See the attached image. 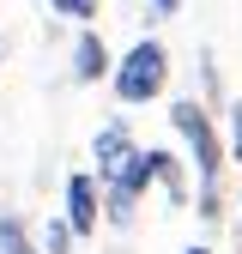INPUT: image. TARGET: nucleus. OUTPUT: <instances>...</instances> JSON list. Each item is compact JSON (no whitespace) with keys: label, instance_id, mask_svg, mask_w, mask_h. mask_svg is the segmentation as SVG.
Returning a JSON list of instances; mask_svg holds the SVG:
<instances>
[{"label":"nucleus","instance_id":"20e7f679","mask_svg":"<svg viewBox=\"0 0 242 254\" xmlns=\"http://www.w3.org/2000/svg\"><path fill=\"white\" fill-rule=\"evenodd\" d=\"M91 157H97V182H109V176L133 157V133H127V121L97 127V139H91Z\"/></svg>","mask_w":242,"mask_h":254},{"label":"nucleus","instance_id":"39448f33","mask_svg":"<svg viewBox=\"0 0 242 254\" xmlns=\"http://www.w3.org/2000/svg\"><path fill=\"white\" fill-rule=\"evenodd\" d=\"M67 230L97 236V176H85V170L67 182Z\"/></svg>","mask_w":242,"mask_h":254},{"label":"nucleus","instance_id":"6e6552de","mask_svg":"<svg viewBox=\"0 0 242 254\" xmlns=\"http://www.w3.org/2000/svg\"><path fill=\"white\" fill-rule=\"evenodd\" d=\"M0 254H43L37 242H30L24 218H12V212H0Z\"/></svg>","mask_w":242,"mask_h":254},{"label":"nucleus","instance_id":"f257e3e1","mask_svg":"<svg viewBox=\"0 0 242 254\" xmlns=\"http://www.w3.org/2000/svg\"><path fill=\"white\" fill-rule=\"evenodd\" d=\"M170 121H176L182 145L194 151V176H200V218H224V212H218V182H224V139H218V127H212V115H206L194 97H176V103H170Z\"/></svg>","mask_w":242,"mask_h":254},{"label":"nucleus","instance_id":"f03ea898","mask_svg":"<svg viewBox=\"0 0 242 254\" xmlns=\"http://www.w3.org/2000/svg\"><path fill=\"white\" fill-rule=\"evenodd\" d=\"M109 79H115V97H121V103H151V97L170 85V49H164L158 37H139L127 55H121V67H115Z\"/></svg>","mask_w":242,"mask_h":254},{"label":"nucleus","instance_id":"9b49d317","mask_svg":"<svg viewBox=\"0 0 242 254\" xmlns=\"http://www.w3.org/2000/svg\"><path fill=\"white\" fill-rule=\"evenodd\" d=\"M230 157H236V164H242V97L230 103Z\"/></svg>","mask_w":242,"mask_h":254},{"label":"nucleus","instance_id":"0eeeda50","mask_svg":"<svg viewBox=\"0 0 242 254\" xmlns=\"http://www.w3.org/2000/svg\"><path fill=\"white\" fill-rule=\"evenodd\" d=\"M151 176L164 182V194H170L176 206L188 200V176H182V157H176V151H151Z\"/></svg>","mask_w":242,"mask_h":254},{"label":"nucleus","instance_id":"9d476101","mask_svg":"<svg viewBox=\"0 0 242 254\" xmlns=\"http://www.w3.org/2000/svg\"><path fill=\"white\" fill-rule=\"evenodd\" d=\"M60 18H97V0H49Z\"/></svg>","mask_w":242,"mask_h":254},{"label":"nucleus","instance_id":"1a4fd4ad","mask_svg":"<svg viewBox=\"0 0 242 254\" xmlns=\"http://www.w3.org/2000/svg\"><path fill=\"white\" fill-rule=\"evenodd\" d=\"M73 242H79V236L67 230V218H49V224H43V248H49V254H73Z\"/></svg>","mask_w":242,"mask_h":254},{"label":"nucleus","instance_id":"7ed1b4c3","mask_svg":"<svg viewBox=\"0 0 242 254\" xmlns=\"http://www.w3.org/2000/svg\"><path fill=\"white\" fill-rule=\"evenodd\" d=\"M151 182H158V176H151V151H133L127 164L103 182V212L115 218V224H133V206H139V194Z\"/></svg>","mask_w":242,"mask_h":254},{"label":"nucleus","instance_id":"ddd939ff","mask_svg":"<svg viewBox=\"0 0 242 254\" xmlns=\"http://www.w3.org/2000/svg\"><path fill=\"white\" fill-rule=\"evenodd\" d=\"M188 254H212V248H188Z\"/></svg>","mask_w":242,"mask_h":254},{"label":"nucleus","instance_id":"f8f14e48","mask_svg":"<svg viewBox=\"0 0 242 254\" xmlns=\"http://www.w3.org/2000/svg\"><path fill=\"white\" fill-rule=\"evenodd\" d=\"M151 6H158V12H164V18H170V12H176V6H182V0H151Z\"/></svg>","mask_w":242,"mask_h":254},{"label":"nucleus","instance_id":"423d86ee","mask_svg":"<svg viewBox=\"0 0 242 254\" xmlns=\"http://www.w3.org/2000/svg\"><path fill=\"white\" fill-rule=\"evenodd\" d=\"M109 73H115V61H109L103 37H97V30H79V43H73V79H79V85H97V79H109Z\"/></svg>","mask_w":242,"mask_h":254}]
</instances>
